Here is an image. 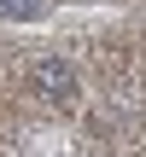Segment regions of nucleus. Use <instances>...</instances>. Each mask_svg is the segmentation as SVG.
<instances>
[{
  "instance_id": "1",
  "label": "nucleus",
  "mask_w": 146,
  "mask_h": 157,
  "mask_svg": "<svg viewBox=\"0 0 146 157\" xmlns=\"http://www.w3.org/2000/svg\"><path fill=\"white\" fill-rule=\"evenodd\" d=\"M29 87H35L41 99H70V93H76V64H70V58H41L35 76H29Z\"/></svg>"
},
{
  "instance_id": "2",
  "label": "nucleus",
  "mask_w": 146,
  "mask_h": 157,
  "mask_svg": "<svg viewBox=\"0 0 146 157\" xmlns=\"http://www.w3.org/2000/svg\"><path fill=\"white\" fill-rule=\"evenodd\" d=\"M0 17H12V23H35V17H47V0H0Z\"/></svg>"
}]
</instances>
